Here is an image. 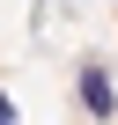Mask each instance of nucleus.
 I'll use <instances>...</instances> for the list:
<instances>
[{
  "label": "nucleus",
  "instance_id": "obj_1",
  "mask_svg": "<svg viewBox=\"0 0 118 125\" xmlns=\"http://www.w3.org/2000/svg\"><path fill=\"white\" fill-rule=\"evenodd\" d=\"M74 96H81V110H89L96 125H103V118H118V88H111V74L96 66V59H89V66L74 74Z\"/></svg>",
  "mask_w": 118,
  "mask_h": 125
},
{
  "label": "nucleus",
  "instance_id": "obj_2",
  "mask_svg": "<svg viewBox=\"0 0 118 125\" xmlns=\"http://www.w3.org/2000/svg\"><path fill=\"white\" fill-rule=\"evenodd\" d=\"M0 125H15V103H8V88H0Z\"/></svg>",
  "mask_w": 118,
  "mask_h": 125
}]
</instances>
